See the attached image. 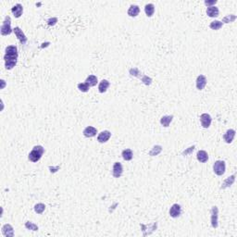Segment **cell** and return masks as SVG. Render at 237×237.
I'll list each match as a JSON object with an SVG mask.
<instances>
[{
	"label": "cell",
	"mask_w": 237,
	"mask_h": 237,
	"mask_svg": "<svg viewBox=\"0 0 237 237\" xmlns=\"http://www.w3.org/2000/svg\"><path fill=\"white\" fill-rule=\"evenodd\" d=\"M44 153H45V149L42 146H33L32 150L29 153L28 158L30 161L35 163L41 159Z\"/></svg>",
	"instance_id": "6da1fadb"
},
{
	"label": "cell",
	"mask_w": 237,
	"mask_h": 237,
	"mask_svg": "<svg viewBox=\"0 0 237 237\" xmlns=\"http://www.w3.org/2000/svg\"><path fill=\"white\" fill-rule=\"evenodd\" d=\"M4 60L5 61H17L18 59V48L15 46H8L5 50Z\"/></svg>",
	"instance_id": "7a4b0ae2"
},
{
	"label": "cell",
	"mask_w": 237,
	"mask_h": 237,
	"mask_svg": "<svg viewBox=\"0 0 237 237\" xmlns=\"http://www.w3.org/2000/svg\"><path fill=\"white\" fill-rule=\"evenodd\" d=\"M12 32H13V30L11 29V19L9 16H7L1 25V34L2 35H8Z\"/></svg>",
	"instance_id": "3957f363"
},
{
	"label": "cell",
	"mask_w": 237,
	"mask_h": 237,
	"mask_svg": "<svg viewBox=\"0 0 237 237\" xmlns=\"http://www.w3.org/2000/svg\"><path fill=\"white\" fill-rule=\"evenodd\" d=\"M225 170H226V165L223 160H217L213 165V170L219 176L223 175L225 173Z\"/></svg>",
	"instance_id": "277c9868"
},
{
	"label": "cell",
	"mask_w": 237,
	"mask_h": 237,
	"mask_svg": "<svg viewBox=\"0 0 237 237\" xmlns=\"http://www.w3.org/2000/svg\"><path fill=\"white\" fill-rule=\"evenodd\" d=\"M123 172V168L122 165L120 162H115L113 164V169H112V175L115 178H120L122 175Z\"/></svg>",
	"instance_id": "5b68a950"
},
{
	"label": "cell",
	"mask_w": 237,
	"mask_h": 237,
	"mask_svg": "<svg viewBox=\"0 0 237 237\" xmlns=\"http://www.w3.org/2000/svg\"><path fill=\"white\" fill-rule=\"evenodd\" d=\"M218 215H219L218 207L213 206L211 208V226L215 229L218 227Z\"/></svg>",
	"instance_id": "8992f818"
},
{
	"label": "cell",
	"mask_w": 237,
	"mask_h": 237,
	"mask_svg": "<svg viewBox=\"0 0 237 237\" xmlns=\"http://www.w3.org/2000/svg\"><path fill=\"white\" fill-rule=\"evenodd\" d=\"M13 32H14V33H15L16 37L19 39V41H20L22 45L26 44V42H27L26 35L23 33L22 30L20 27H15V28L13 29Z\"/></svg>",
	"instance_id": "52a82bcc"
},
{
	"label": "cell",
	"mask_w": 237,
	"mask_h": 237,
	"mask_svg": "<svg viewBox=\"0 0 237 237\" xmlns=\"http://www.w3.org/2000/svg\"><path fill=\"white\" fill-rule=\"evenodd\" d=\"M200 121H201V125L204 128H209L210 126L211 121H212V118L210 114L208 113H204L200 116Z\"/></svg>",
	"instance_id": "ba28073f"
},
{
	"label": "cell",
	"mask_w": 237,
	"mask_h": 237,
	"mask_svg": "<svg viewBox=\"0 0 237 237\" xmlns=\"http://www.w3.org/2000/svg\"><path fill=\"white\" fill-rule=\"evenodd\" d=\"M182 213V208L180 205L178 204H173L170 210V216L172 217V218H178L180 217Z\"/></svg>",
	"instance_id": "9c48e42d"
},
{
	"label": "cell",
	"mask_w": 237,
	"mask_h": 237,
	"mask_svg": "<svg viewBox=\"0 0 237 237\" xmlns=\"http://www.w3.org/2000/svg\"><path fill=\"white\" fill-rule=\"evenodd\" d=\"M2 234L6 237H13L14 236V230L13 227L10 224H5L2 227Z\"/></svg>",
	"instance_id": "30bf717a"
},
{
	"label": "cell",
	"mask_w": 237,
	"mask_h": 237,
	"mask_svg": "<svg viewBox=\"0 0 237 237\" xmlns=\"http://www.w3.org/2000/svg\"><path fill=\"white\" fill-rule=\"evenodd\" d=\"M195 84H196V88L198 90H203L205 88V86L207 85V78L205 75H199L196 81H195Z\"/></svg>",
	"instance_id": "8fae6325"
},
{
	"label": "cell",
	"mask_w": 237,
	"mask_h": 237,
	"mask_svg": "<svg viewBox=\"0 0 237 237\" xmlns=\"http://www.w3.org/2000/svg\"><path fill=\"white\" fill-rule=\"evenodd\" d=\"M82 133H83V135H84L85 137L91 138V137H94V136L96 135L97 130H96V128H95V127H93V126H87V127L83 130Z\"/></svg>",
	"instance_id": "7c38bea8"
},
{
	"label": "cell",
	"mask_w": 237,
	"mask_h": 237,
	"mask_svg": "<svg viewBox=\"0 0 237 237\" xmlns=\"http://www.w3.org/2000/svg\"><path fill=\"white\" fill-rule=\"evenodd\" d=\"M110 136H111V132H109V131H106H106H103V132H101L98 134V136H97V141H98L99 143L103 144V143H106V142H107V141L109 140Z\"/></svg>",
	"instance_id": "4fadbf2b"
},
{
	"label": "cell",
	"mask_w": 237,
	"mask_h": 237,
	"mask_svg": "<svg viewBox=\"0 0 237 237\" xmlns=\"http://www.w3.org/2000/svg\"><path fill=\"white\" fill-rule=\"evenodd\" d=\"M235 136V131L233 129L228 130L227 132L224 133L223 135V140L227 143V144H231L234 141V138Z\"/></svg>",
	"instance_id": "5bb4252c"
},
{
	"label": "cell",
	"mask_w": 237,
	"mask_h": 237,
	"mask_svg": "<svg viewBox=\"0 0 237 237\" xmlns=\"http://www.w3.org/2000/svg\"><path fill=\"white\" fill-rule=\"evenodd\" d=\"M11 12L13 13L15 18H20L22 15L23 12V7L21 4H16L12 8H11Z\"/></svg>",
	"instance_id": "9a60e30c"
},
{
	"label": "cell",
	"mask_w": 237,
	"mask_h": 237,
	"mask_svg": "<svg viewBox=\"0 0 237 237\" xmlns=\"http://www.w3.org/2000/svg\"><path fill=\"white\" fill-rule=\"evenodd\" d=\"M207 15L210 16L211 18H215V17H218L219 16V8L215 6H211V7H208L207 8Z\"/></svg>",
	"instance_id": "2e32d148"
},
{
	"label": "cell",
	"mask_w": 237,
	"mask_h": 237,
	"mask_svg": "<svg viewBox=\"0 0 237 237\" xmlns=\"http://www.w3.org/2000/svg\"><path fill=\"white\" fill-rule=\"evenodd\" d=\"M197 160L201 163H205L209 160V155L205 150H199L196 154Z\"/></svg>",
	"instance_id": "e0dca14e"
},
{
	"label": "cell",
	"mask_w": 237,
	"mask_h": 237,
	"mask_svg": "<svg viewBox=\"0 0 237 237\" xmlns=\"http://www.w3.org/2000/svg\"><path fill=\"white\" fill-rule=\"evenodd\" d=\"M127 13L130 17H136L140 13V8L137 5H131Z\"/></svg>",
	"instance_id": "ac0fdd59"
},
{
	"label": "cell",
	"mask_w": 237,
	"mask_h": 237,
	"mask_svg": "<svg viewBox=\"0 0 237 237\" xmlns=\"http://www.w3.org/2000/svg\"><path fill=\"white\" fill-rule=\"evenodd\" d=\"M172 119H173V116L172 115H166V116H163L161 119H160V123L163 127H169L170 122L172 121Z\"/></svg>",
	"instance_id": "d6986e66"
},
{
	"label": "cell",
	"mask_w": 237,
	"mask_h": 237,
	"mask_svg": "<svg viewBox=\"0 0 237 237\" xmlns=\"http://www.w3.org/2000/svg\"><path fill=\"white\" fill-rule=\"evenodd\" d=\"M145 12H146L147 17H152L154 15V12H155V6L151 3L146 4L145 6Z\"/></svg>",
	"instance_id": "ffe728a7"
},
{
	"label": "cell",
	"mask_w": 237,
	"mask_h": 237,
	"mask_svg": "<svg viewBox=\"0 0 237 237\" xmlns=\"http://www.w3.org/2000/svg\"><path fill=\"white\" fill-rule=\"evenodd\" d=\"M235 181V174H234V175L228 177V178L223 182V184L221 185V189H225V188H227V187H230L231 185H234Z\"/></svg>",
	"instance_id": "44dd1931"
},
{
	"label": "cell",
	"mask_w": 237,
	"mask_h": 237,
	"mask_svg": "<svg viewBox=\"0 0 237 237\" xmlns=\"http://www.w3.org/2000/svg\"><path fill=\"white\" fill-rule=\"evenodd\" d=\"M109 84L110 83H109V81L107 80H102L100 81L99 85H98V91H99V93H105V92H106Z\"/></svg>",
	"instance_id": "7402d4cb"
},
{
	"label": "cell",
	"mask_w": 237,
	"mask_h": 237,
	"mask_svg": "<svg viewBox=\"0 0 237 237\" xmlns=\"http://www.w3.org/2000/svg\"><path fill=\"white\" fill-rule=\"evenodd\" d=\"M121 156H122V158H123L124 160H126V161H130V160H132V159L133 153H132V151L131 150V149L126 148V149H124V150L122 151Z\"/></svg>",
	"instance_id": "603a6c76"
},
{
	"label": "cell",
	"mask_w": 237,
	"mask_h": 237,
	"mask_svg": "<svg viewBox=\"0 0 237 237\" xmlns=\"http://www.w3.org/2000/svg\"><path fill=\"white\" fill-rule=\"evenodd\" d=\"M85 83H87L90 87L96 86L97 83V77L96 75H89L85 80Z\"/></svg>",
	"instance_id": "cb8c5ba5"
},
{
	"label": "cell",
	"mask_w": 237,
	"mask_h": 237,
	"mask_svg": "<svg viewBox=\"0 0 237 237\" xmlns=\"http://www.w3.org/2000/svg\"><path fill=\"white\" fill-rule=\"evenodd\" d=\"M162 151V146H155L150 151H149V156H158V154Z\"/></svg>",
	"instance_id": "d4e9b609"
},
{
	"label": "cell",
	"mask_w": 237,
	"mask_h": 237,
	"mask_svg": "<svg viewBox=\"0 0 237 237\" xmlns=\"http://www.w3.org/2000/svg\"><path fill=\"white\" fill-rule=\"evenodd\" d=\"M222 22H220V21H214L212 22L210 24V28L214 30V31H217V30H220L221 27H222Z\"/></svg>",
	"instance_id": "484cf974"
},
{
	"label": "cell",
	"mask_w": 237,
	"mask_h": 237,
	"mask_svg": "<svg viewBox=\"0 0 237 237\" xmlns=\"http://www.w3.org/2000/svg\"><path fill=\"white\" fill-rule=\"evenodd\" d=\"M45 210H46V205L43 203H38L34 206V211L37 214H42L45 211Z\"/></svg>",
	"instance_id": "4316f807"
},
{
	"label": "cell",
	"mask_w": 237,
	"mask_h": 237,
	"mask_svg": "<svg viewBox=\"0 0 237 237\" xmlns=\"http://www.w3.org/2000/svg\"><path fill=\"white\" fill-rule=\"evenodd\" d=\"M25 227H26V229H28V230L34 231V232H36V231L39 230L38 226L36 224H34L33 222H32V221H26L25 222Z\"/></svg>",
	"instance_id": "83f0119b"
},
{
	"label": "cell",
	"mask_w": 237,
	"mask_h": 237,
	"mask_svg": "<svg viewBox=\"0 0 237 237\" xmlns=\"http://www.w3.org/2000/svg\"><path fill=\"white\" fill-rule=\"evenodd\" d=\"M77 87H78V89H79L81 92H83V93L88 92L89 88H90V86L87 83H85V82H80V83H78Z\"/></svg>",
	"instance_id": "f1b7e54d"
},
{
	"label": "cell",
	"mask_w": 237,
	"mask_h": 237,
	"mask_svg": "<svg viewBox=\"0 0 237 237\" xmlns=\"http://www.w3.org/2000/svg\"><path fill=\"white\" fill-rule=\"evenodd\" d=\"M236 20V16L235 15H227L226 17H224L222 19V22L224 23H229V22H233Z\"/></svg>",
	"instance_id": "f546056e"
},
{
	"label": "cell",
	"mask_w": 237,
	"mask_h": 237,
	"mask_svg": "<svg viewBox=\"0 0 237 237\" xmlns=\"http://www.w3.org/2000/svg\"><path fill=\"white\" fill-rule=\"evenodd\" d=\"M140 79L142 80V81H143L146 85H149V84H151V82H152V79L149 78L148 76H146V75H141Z\"/></svg>",
	"instance_id": "4dcf8cb0"
},
{
	"label": "cell",
	"mask_w": 237,
	"mask_h": 237,
	"mask_svg": "<svg viewBox=\"0 0 237 237\" xmlns=\"http://www.w3.org/2000/svg\"><path fill=\"white\" fill-rule=\"evenodd\" d=\"M130 74H131L132 76H135V77H139V78L141 77V75H139V74H141L140 72H139L137 69H135V68L130 70Z\"/></svg>",
	"instance_id": "1f68e13d"
},
{
	"label": "cell",
	"mask_w": 237,
	"mask_h": 237,
	"mask_svg": "<svg viewBox=\"0 0 237 237\" xmlns=\"http://www.w3.org/2000/svg\"><path fill=\"white\" fill-rule=\"evenodd\" d=\"M57 22V18H52V19H49V20L47 21V23H48V25H54Z\"/></svg>",
	"instance_id": "d6a6232c"
},
{
	"label": "cell",
	"mask_w": 237,
	"mask_h": 237,
	"mask_svg": "<svg viewBox=\"0 0 237 237\" xmlns=\"http://www.w3.org/2000/svg\"><path fill=\"white\" fill-rule=\"evenodd\" d=\"M216 3H217V0H211V1L206 0V1H205V5L210 6V7H211V5H215Z\"/></svg>",
	"instance_id": "836d02e7"
},
{
	"label": "cell",
	"mask_w": 237,
	"mask_h": 237,
	"mask_svg": "<svg viewBox=\"0 0 237 237\" xmlns=\"http://www.w3.org/2000/svg\"><path fill=\"white\" fill-rule=\"evenodd\" d=\"M194 149H195V146H193L189 147V148H188V149H187L186 151H185V152L183 153V155H185V156H186L187 154H189V153H191L192 151H194Z\"/></svg>",
	"instance_id": "e575fe53"
}]
</instances>
